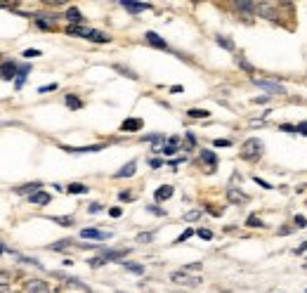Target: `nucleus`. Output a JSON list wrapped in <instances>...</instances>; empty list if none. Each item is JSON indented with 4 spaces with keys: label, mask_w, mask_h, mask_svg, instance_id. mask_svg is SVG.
Instances as JSON below:
<instances>
[{
    "label": "nucleus",
    "mask_w": 307,
    "mask_h": 293,
    "mask_svg": "<svg viewBox=\"0 0 307 293\" xmlns=\"http://www.w3.org/2000/svg\"><path fill=\"white\" fill-rule=\"evenodd\" d=\"M239 156H241L244 161H258V159L263 156V140H258V137H248V140L241 144Z\"/></svg>",
    "instance_id": "1"
},
{
    "label": "nucleus",
    "mask_w": 307,
    "mask_h": 293,
    "mask_svg": "<svg viewBox=\"0 0 307 293\" xmlns=\"http://www.w3.org/2000/svg\"><path fill=\"white\" fill-rule=\"evenodd\" d=\"M69 36H81L85 41H92V43H109V36H104L102 31H95V29H81V26H69L66 29Z\"/></svg>",
    "instance_id": "2"
},
{
    "label": "nucleus",
    "mask_w": 307,
    "mask_h": 293,
    "mask_svg": "<svg viewBox=\"0 0 307 293\" xmlns=\"http://www.w3.org/2000/svg\"><path fill=\"white\" fill-rule=\"evenodd\" d=\"M253 83H255L258 87L267 90L269 95H286L284 85H279V83H274V81H265V78H255V76H253Z\"/></svg>",
    "instance_id": "3"
},
{
    "label": "nucleus",
    "mask_w": 307,
    "mask_h": 293,
    "mask_svg": "<svg viewBox=\"0 0 307 293\" xmlns=\"http://www.w3.org/2000/svg\"><path fill=\"white\" fill-rule=\"evenodd\" d=\"M170 282L182 284V286H199V284H201V277H187L184 272H173V274H170Z\"/></svg>",
    "instance_id": "4"
},
{
    "label": "nucleus",
    "mask_w": 307,
    "mask_h": 293,
    "mask_svg": "<svg viewBox=\"0 0 307 293\" xmlns=\"http://www.w3.org/2000/svg\"><path fill=\"white\" fill-rule=\"evenodd\" d=\"M227 201L234 204V206H239V204H248V201H251V196L244 194V192H241V189H236V187H229V189H227Z\"/></svg>",
    "instance_id": "5"
},
{
    "label": "nucleus",
    "mask_w": 307,
    "mask_h": 293,
    "mask_svg": "<svg viewBox=\"0 0 307 293\" xmlns=\"http://www.w3.org/2000/svg\"><path fill=\"white\" fill-rule=\"evenodd\" d=\"M66 154H95V152H102L104 144H90V147H62Z\"/></svg>",
    "instance_id": "6"
},
{
    "label": "nucleus",
    "mask_w": 307,
    "mask_h": 293,
    "mask_svg": "<svg viewBox=\"0 0 307 293\" xmlns=\"http://www.w3.org/2000/svg\"><path fill=\"white\" fill-rule=\"evenodd\" d=\"M81 237L83 239H97V241H104L111 237V232H102V229H92V227H88L81 232Z\"/></svg>",
    "instance_id": "7"
},
{
    "label": "nucleus",
    "mask_w": 307,
    "mask_h": 293,
    "mask_svg": "<svg viewBox=\"0 0 307 293\" xmlns=\"http://www.w3.org/2000/svg\"><path fill=\"white\" fill-rule=\"evenodd\" d=\"M26 293H50V286L41 279H29L26 282Z\"/></svg>",
    "instance_id": "8"
},
{
    "label": "nucleus",
    "mask_w": 307,
    "mask_h": 293,
    "mask_svg": "<svg viewBox=\"0 0 307 293\" xmlns=\"http://www.w3.org/2000/svg\"><path fill=\"white\" fill-rule=\"evenodd\" d=\"M17 76H19V69H17V64L14 62H2V81H17Z\"/></svg>",
    "instance_id": "9"
},
{
    "label": "nucleus",
    "mask_w": 307,
    "mask_h": 293,
    "mask_svg": "<svg viewBox=\"0 0 307 293\" xmlns=\"http://www.w3.org/2000/svg\"><path fill=\"white\" fill-rule=\"evenodd\" d=\"M144 38H147V43L149 45H154V47H159V50H168V43L161 38L159 33H154V31H147L144 33Z\"/></svg>",
    "instance_id": "10"
},
{
    "label": "nucleus",
    "mask_w": 307,
    "mask_h": 293,
    "mask_svg": "<svg viewBox=\"0 0 307 293\" xmlns=\"http://www.w3.org/2000/svg\"><path fill=\"white\" fill-rule=\"evenodd\" d=\"M258 12L265 19H276V5H272V2H258Z\"/></svg>",
    "instance_id": "11"
},
{
    "label": "nucleus",
    "mask_w": 307,
    "mask_h": 293,
    "mask_svg": "<svg viewBox=\"0 0 307 293\" xmlns=\"http://www.w3.org/2000/svg\"><path fill=\"white\" fill-rule=\"evenodd\" d=\"M121 5H123L128 12H132V14H139V12H144V10L151 7V5H147V2H130V0H123Z\"/></svg>",
    "instance_id": "12"
},
{
    "label": "nucleus",
    "mask_w": 307,
    "mask_h": 293,
    "mask_svg": "<svg viewBox=\"0 0 307 293\" xmlns=\"http://www.w3.org/2000/svg\"><path fill=\"white\" fill-rule=\"evenodd\" d=\"M173 194H175V187H173V185H163V187H159V189L154 192V199H156V201H166V199H170Z\"/></svg>",
    "instance_id": "13"
},
{
    "label": "nucleus",
    "mask_w": 307,
    "mask_h": 293,
    "mask_svg": "<svg viewBox=\"0 0 307 293\" xmlns=\"http://www.w3.org/2000/svg\"><path fill=\"white\" fill-rule=\"evenodd\" d=\"M135 170H137V161H130V163H126L121 170H116V173H114V177H132V175H135Z\"/></svg>",
    "instance_id": "14"
},
{
    "label": "nucleus",
    "mask_w": 307,
    "mask_h": 293,
    "mask_svg": "<svg viewBox=\"0 0 307 293\" xmlns=\"http://www.w3.org/2000/svg\"><path fill=\"white\" fill-rule=\"evenodd\" d=\"M142 128V119H126L121 123V130L123 132H135Z\"/></svg>",
    "instance_id": "15"
},
{
    "label": "nucleus",
    "mask_w": 307,
    "mask_h": 293,
    "mask_svg": "<svg viewBox=\"0 0 307 293\" xmlns=\"http://www.w3.org/2000/svg\"><path fill=\"white\" fill-rule=\"evenodd\" d=\"M29 199H31L33 206H45V204H50V199H52V196L45 194V192H36V194H31Z\"/></svg>",
    "instance_id": "16"
},
{
    "label": "nucleus",
    "mask_w": 307,
    "mask_h": 293,
    "mask_svg": "<svg viewBox=\"0 0 307 293\" xmlns=\"http://www.w3.org/2000/svg\"><path fill=\"white\" fill-rule=\"evenodd\" d=\"M64 17H66L69 22L74 24V26H78V24L83 22V14L78 12V7H69V10H66V14H64Z\"/></svg>",
    "instance_id": "17"
},
{
    "label": "nucleus",
    "mask_w": 307,
    "mask_h": 293,
    "mask_svg": "<svg viewBox=\"0 0 307 293\" xmlns=\"http://www.w3.org/2000/svg\"><path fill=\"white\" fill-rule=\"evenodd\" d=\"M88 192H90V187L83 185V182H71L66 187V194H88Z\"/></svg>",
    "instance_id": "18"
},
{
    "label": "nucleus",
    "mask_w": 307,
    "mask_h": 293,
    "mask_svg": "<svg viewBox=\"0 0 307 293\" xmlns=\"http://www.w3.org/2000/svg\"><path fill=\"white\" fill-rule=\"evenodd\" d=\"M128 251H104L102 253V258H104V262H111V260H121V258H126Z\"/></svg>",
    "instance_id": "19"
},
{
    "label": "nucleus",
    "mask_w": 307,
    "mask_h": 293,
    "mask_svg": "<svg viewBox=\"0 0 307 293\" xmlns=\"http://www.w3.org/2000/svg\"><path fill=\"white\" fill-rule=\"evenodd\" d=\"M234 7L241 12H248V14H253V12H258V5H253V2H246V0H236L234 2Z\"/></svg>",
    "instance_id": "20"
},
{
    "label": "nucleus",
    "mask_w": 307,
    "mask_h": 293,
    "mask_svg": "<svg viewBox=\"0 0 307 293\" xmlns=\"http://www.w3.org/2000/svg\"><path fill=\"white\" fill-rule=\"evenodd\" d=\"M36 192H41V182H31V185L17 187V194H36Z\"/></svg>",
    "instance_id": "21"
},
{
    "label": "nucleus",
    "mask_w": 307,
    "mask_h": 293,
    "mask_svg": "<svg viewBox=\"0 0 307 293\" xmlns=\"http://www.w3.org/2000/svg\"><path fill=\"white\" fill-rule=\"evenodd\" d=\"M64 102H66V107L76 109V111H78V109H83V102L76 97V95H66V97H64Z\"/></svg>",
    "instance_id": "22"
},
{
    "label": "nucleus",
    "mask_w": 307,
    "mask_h": 293,
    "mask_svg": "<svg viewBox=\"0 0 307 293\" xmlns=\"http://www.w3.org/2000/svg\"><path fill=\"white\" fill-rule=\"evenodd\" d=\"M187 114H189V119H208L211 116V111H206V109H189Z\"/></svg>",
    "instance_id": "23"
},
{
    "label": "nucleus",
    "mask_w": 307,
    "mask_h": 293,
    "mask_svg": "<svg viewBox=\"0 0 307 293\" xmlns=\"http://www.w3.org/2000/svg\"><path fill=\"white\" fill-rule=\"evenodd\" d=\"M29 74H31V69H29V66H21V69H19V76H17V81H14V85H17V87L24 85V81H26V76H29Z\"/></svg>",
    "instance_id": "24"
},
{
    "label": "nucleus",
    "mask_w": 307,
    "mask_h": 293,
    "mask_svg": "<svg viewBox=\"0 0 307 293\" xmlns=\"http://www.w3.org/2000/svg\"><path fill=\"white\" fill-rule=\"evenodd\" d=\"M123 267L132 274H144V265H137V262H123Z\"/></svg>",
    "instance_id": "25"
},
{
    "label": "nucleus",
    "mask_w": 307,
    "mask_h": 293,
    "mask_svg": "<svg viewBox=\"0 0 307 293\" xmlns=\"http://www.w3.org/2000/svg\"><path fill=\"white\" fill-rule=\"evenodd\" d=\"M201 159L206 163H208V166H211V168H215V163H218V159H215V154L213 152H208V149H201Z\"/></svg>",
    "instance_id": "26"
},
{
    "label": "nucleus",
    "mask_w": 307,
    "mask_h": 293,
    "mask_svg": "<svg viewBox=\"0 0 307 293\" xmlns=\"http://www.w3.org/2000/svg\"><path fill=\"white\" fill-rule=\"evenodd\" d=\"M236 64L241 66V69H244L246 74H255L253 64H251V62H246V59H244V57H241V54H239V57H236Z\"/></svg>",
    "instance_id": "27"
},
{
    "label": "nucleus",
    "mask_w": 307,
    "mask_h": 293,
    "mask_svg": "<svg viewBox=\"0 0 307 293\" xmlns=\"http://www.w3.org/2000/svg\"><path fill=\"white\" fill-rule=\"evenodd\" d=\"M215 43L220 45V47H224V50H234V43L229 38H224V36H215Z\"/></svg>",
    "instance_id": "28"
},
{
    "label": "nucleus",
    "mask_w": 307,
    "mask_h": 293,
    "mask_svg": "<svg viewBox=\"0 0 307 293\" xmlns=\"http://www.w3.org/2000/svg\"><path fill=\"white\" fill-rule=\"evenodd\" d=\"M52 222H59L62 227H71V225H74L71 217H64V215H52Z\"/></svg>",
    "instance_id": "29"
},
{
    "label": "nucleus",
    "mask_w": 307,
    "mask_h": 293,
    "mask_svg": "<svg viewBox=\"0 0 307 293\" xmlns=\"http://www.w3.org/2000/svg\"><path fill=\"white\" fill-rule=\"evenodd\" d=\"M246 225H248V227H265V222H263V220H260L258 215H248Z\"/></svg>",
    "instance_id": "30"
},
{
    "label": "nucleus",
    "mask_w": 307,
    "mask_h": 293,
    "mask_svg": "<svg viewBox=\"0 0 307 293\" xmlns=\"http://www.w3.org/2000/svg\"><path fill=\"white\" fill-rule=\"evenodd\" d=\"M199 217H201V208H194L189 213H184V220H187V222H194V220H199Z\"/></svg>",
    "instance_id": "31"
},
{
    "label": "nucleus",
    "mask_w": 307,
    "mask_h": 293,
    "mask_svg": "<svg viewBox=\"0 0 307 293\" xmlns=\"http://www.w3.org/2000/svg\"><path fill=\"white\" fill-rule=\"evenodd\" d=\"M66 246H71V241H69V239H62V241H57V244H52L50 249H52V251H64Z\"/></svg>",
    "instance_id": "32"
},
{
    "label": "nucleus",
    "mask_w": 307,
    "mask_h": 293,
    "mask_svg": "<svg viewBox=\"0 0 307 293\" xmlns=\"http://www.w3.org/2000/svg\"><path fill=\"white\" fill-rule=\"evenodd\" d=\"M24 57H26V59H36V57H41V50H33V47H29V50H24Z\"/></svg>",
    "instance_id": "33"
},
{
    "label": "nucleus",
    "mask_w": 307,
    "mask_h": 293,
    "mask_svg": "<svg viewBox=\"0 0 307 293\" xmlns=\"http://www.w3.org/2000/svg\"><path fill=\"white\" fill-rule=\"evenodd\" d=\"M191 234H194V229H184V232H182V234H180V237H177V239H175V244H182V241H187V239H189V237H191Z\"/></svg>",
    "instance_id": "34"
},
{
    "label": "nucleus",
    "mask_w": 307,
    "mask_h": 293,
    "mask_svg": "<svg viewBox=\"0 0 307 293\" xmlns=\"http://www.w3.org/2000/svg\"><path fill=\"white\" fill-rule=\"evenodd\" d=\"M114 69H116V71H121V74H123V76L132 78V81H137V74H132V71H130V69H123V66H114Z\"/></svg>",
    "instance_id": "35"
},
{
    "label": "nucleus",
    "mask_w": 307,
    "mask_h": 293,
    "mask_svg": "<svg viewBox=\"0 0 307 293\" xmlns=\"http://www.w3.org/2000/svg\"><path fill=\"white\" fill-rule=\"evenodd\" d=\"M175 152H177V144H173V142H168V144L163 147V154H166V156H173Z\"/></svg>",
    "instance_id": "36"
},
{
    "label": "nucleus",
    "mask_w": 307,
    "mask_h": 293,
    "mask_svg": "<svg viewBox=\"0 0 307 293\" xmlns=\"http://www.w3.org/2000/svg\"><path fill=\"white\" fill-rule=\"evenodd\" d=\"M57 83H50V85H41L38 87V92H41V95H45V92H52V90H57Z\"/></svg>",
    "instance_id": "37"
},
{
    "label": "nucleus",
    "mask_w": 307,
    "mask_h": 293,
    "mask_svg": "<svg viewBox=\"0 0 307 293\" xmlns=\"http://www.w3.org/2000/svg\"><path fill=\"white\" fill-rule=\"evenodd\" d=\"M196 234H199L201 239H206V241L213 239V232H211V229H196Z\"/></svg>",
    "instance_id": "38"
},
{
    "label": "nucleus",
    "mask_w": 307,
    "mask_h": 293,
    "mask_svg": "<svg viewBox=\"0 0 307 293\" xmlns=\"http://www.w3.org/2000/svg\"><path fill=\"white\" fill-rule=\"evenodd\" d=\"M147 210H149V213H154V215H161V217L166 215V210H163V208H159V206H147Z\"/></svg>",
    "instance_id": "39"
},
{
    "label": "nucleus",
    "mask_w": 307,
    "mask_h": 293,
    "mask_svg": "<svg viewBox=\"0 0 307 293\" xmlns=\"http://www.w3.org/2000/svg\"><path fill=\"white\" fill-rule=\"evenodd\" d=\"M253 180H255V182H258V185H260V187H263V189H272V185H269L267 180H263V177H258V175H255Z\"/></svg>",
    "instance_id": "40"
},
{
    "label": "nucleus",
    "mask_w": 307,
    "mask_h": 293,
    "mask_svg": "<svg viewBox=\"0 0 307 293\" xmlns=\"http://www.w3.org/2000/svg\"><path fill=\"white\" fill-rule=\"evenodd\" d=\"M279 130H284V132H298L296 126H288V123H284V126H279Z\"/></svg>",
    "instance_id": "41"
},
{
    "label": "nucleus",
    "mask_w": 307,
    "mask_h": 293,
    "mask_svg": "<svg viewBox=\"0 0 307 293\" xmlns=\"http://www.w3.org/2000/svg\"><path fill=\"white\" fill-rule=\"evenodd\" d=\"M154 239V234H137V241L139 244H147V241Z\"/></svg>",
    "instance_id": "42"
},
{
    "label": "nucleus",
    "mask_w": 307,
    "mask_h": 293,
    "mask_svg": "<svg viewBox=\"0 0 307 293\" xmlns=\"http://www.w3.org/2000/svg\"><path fill=\"white\" fill-rule=\"evenodd\" d=\"M296 128H298V132H300V135H305V137H307V121H303V123H298Z\"/></svg>",
    "instance_id": "43"
},
{
    "label": "nucleus",
    "mask_w": 307,
    "mask_h": 293,
    "mask_svg": "<svg viewBox=\"0 0 307 293\" xmlns=\"http://www.w3.org/2000/svg\"><path fill=\"white\" fill-rule=\"evenodd\" d=\"M194 270H201V262H189V265L184 267V272H194Z\"/></svg>",
    "instance_id": "44"
},
{
    "label": "nucleus",
    "mask_w": 307,
    "mask_h": 293,
    "mask_svg": "<svg viewBox=\"0 0 307 293\" xmlns=\"http://www.w3.org/2000/svg\"><path fill=\"white\" fill-rule=\"evenodd\" d=\"M213 144H215V147H232V142H229V140H220V137L213 142Z\"/></svg>",
    "instance_id": "45"
},
{
    "label": "nucleus",
    "mask_w": 307,
    "mask_h": 293,
    "mask_svg": "<svg viewBox=\"0 0 307 293\" xmlns=\"http://www.w3.org/2000/svg\"><path fill=\"white\" fill-rule=\"evenodd\" d=\"M88 210H90V213H99V210H104V206H102V204H90Z\"/></svg>",
    "instance_id": "46"
},
{
    "label": "nucleus",
    "mask_w": 307,
    "mask_h": 293,
    "mask_svg": "<svg viewBox=\"0 0 307 293\" xmlns=\"http://www.w3.org/2000/svg\"><path fill=\"white\" fill-rule=\"evenodd\" d=\"M305 225H307L305 215H296V227H305Z\"/></svg>",
    "instance_id": "47"
},
{
    "label": "nucleus",
    "mask_w": 307,
    "mask_h": 293,
    "mask_svg": "<svg viewBox=\"0 0 307 293\" xmlns=\"http://www.w3.org/2000/svg\"><path fill=\"white\" fill-rule=\"evenodd\" d=\"M121 213H123V210H121V208H111V210H109V215H111V217H121Z\"/></svg>",
    "instance_id": "48"
},
{
    "label": "nucleus",
    "mask_w": 307,
    "mask_h": 293,
    "mask_svg": "<svg viewBox=\"0 0 307 293\" xmlns=\"http://www.w3.org/2000/svg\"><path fill=\"white\" fill-rule=\"evenodd\" d=\"M118 199H121V201H130V199H132V194H130V192H121V194H118Z\"/></svg>",
    "instance_id": "49"
},
{
    "label": "nucleus",
    "mask_w": 307,
    "mask_h": 293,
    "mask_svg": "<svg viewBox=\"0 0 307 293\" xmlns=\"http://www.w3.org/2000/svg\"><path fill=\"white\" fill-rule=\"evenodd\" d=\"M161 163H163V161H159V159H151L149 166H151V168H161Z\"/></svg>",
    "instance_id": "50"
},
{
    "label": "nucleus",
    "mask_w": 307,
    "mask_h": 293,
    "mask_svg": "<svg viewBox=\"0 0 307 293\" xmlns=\"http://www.w3.org/2000/svg\"><path fill=\"white\" fill-rule=\"evenodd\" d=\"M170 92H175V95H180V92H184V87H180V85H173V87H170Z\"/></svg>",
    "instance_id": "51"
},
{
    "label": "nucleus",
    "mask_w": 307,
    "mask_h": 293,
    "mask_svg": "<svg viewBox=\"0 0 307 293\" xmlns=\"http://www.w3.org/2000/svg\"><path fill=\"white\" fill-rule=\"evenodd\" d=\"M305 251H307V244H300V246H298V249H296V253H298V255H300V253H305Z\"/></svg>",
    "instance_id": "52"
},
{
    "label": "nucleus",
    "mask_w": 307,
    "mask_h": 293,
    "mask_svg": "<svg viewBox=\"0 0 307 293\" xmlns=\"http://www.w3.org/2000/svg\"><path fill=\"white\" fill-rule=\"evenodd\" d=\"M291 232H293V227H281L279 229V234H291Z\"/></svg>",
    "instance_id": "53"
},
{
    "label": "nucleus",
    "mask_w": 307,
    "mask_h": 293,
    "mask_svg": "<svg viewBox=\"0 0 307 293\" xmlns=\"http://www.w3.org/2000/svg\"><path fill=\"white\" fill-rule=\"evenodd\" d=\"M121 293H123V291H121Z\"/></svg>",
    "instance_id": "54"
}]
</instances>
